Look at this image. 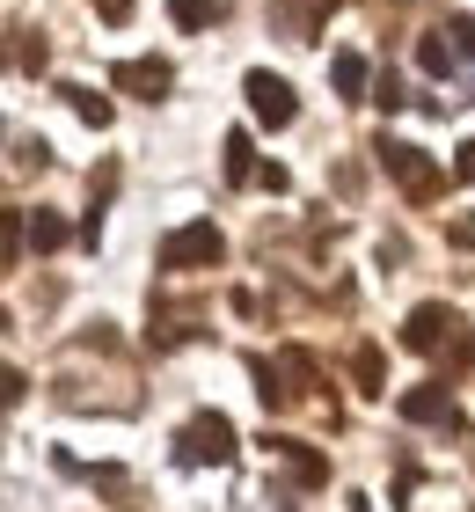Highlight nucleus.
Masks as SVG:
<instances>
[{
    "label": "nucleus",
    "mask_w": 475,
    "mask_h": 512,
    "mask_svg": "<svg viewBox=\"0 0 475 512\" xmlns=\"http://www.w3.org/2000/svg\"><path fill=\"white\" fill-rule=\"evenodd\" d=\"M22 388H30V381H22V374H15V366H0V417H8V410L22 403Z\"/></svg>",
    "instance_id": "obj_22"
},
{
    "label": "nucleus",
    "mask_w": 475,
    "mask_h": 512,
    "mask_svg": "<svg viewBox=\"0 0 475 512\" xmlns=\"http://www.w3.org/2000/svg\"><path fill=\"white\" fill-rule=\"evenodd\" d=\"M337 15V0H278V30L293 44H315V30Z\"/></svg>",
    "instance_id": "obj_8"
},
{
    "label": "nucleus",
    "mask_w": 475,
    "mask_h": 512,
    "mask_svg": "<svg viewBox=\"0 0 475 512\" xmlns=\"http://www.w3.org/2000/svg\"><path fill=\"white\" fill-rule=\"evenodd\" d=\"M132 8H139V0H95V15H103V22H125Z\"/></svg>",
    "instance_id": "obj_24"
},
{
    "label": "nucleus",
    "mask_w": 475,
    "mask_h": 512,
    "mask_svg": "<svg viewBox=\"0 0 475 512\" xmlns=\"http://www.w3.org/2000/svg\"><path fill=\"white\" fill-rule=\"evenodd\" d=\"M454 176H461V183H475V139L461 147V161H454Z\"/></svg>",
    "instance_id": "obj_25"
},
{
    "label": "nucleus",
    "mask_w": 475,
    "mask_h": 512,
    "mask_svg": "<svg viewBox=\"0 0 475 512\" xmlns=\"http://www.w3.org/2000/svg\"><path fill=\"white\" fill-rule=\"evenodd\" d=\"M110 88H125V96H139V103H161L176 88V66L169 59H117L110 66Z\"/></svg>",
    "instance_id": "obj_6"
},
{
    "label": "nucleus",
    "mask_w": 475,
    "mask_h": 512,
    "mask_svg": "<svg viewBox=\"0 0 475 512\" xmlns=\"http://www.w3.org/2000/svg\"><path fill=\"white\" fill-rule=\"evenodd\" d=\"M249 374H256V395H264V410H293L278 395V374H271V359H249Z\"/></svg>",
    "instance_id": "obj_20"
},
{
    "label": "nucleus",
    "mask_w": 475,
    "mask_h": 512,
    "mask_svg": "<svg viewBox=\"0 0 475 512\" xmlns=\"http://www.w3.org/2000/svg\"><path fill=\"white\" fill-rule=\"evenodd\" d=\"M373 154H380V169L402 183V198H410V205H432V198L446 191V169H439L424 147H410V139H380Z\"/></svg>",
    "instance_id": "obj_1"
},
{
    "label": "nucleus",
    "mask_w": 475,
    "mask_h": 512,
    "mask_svg": "<svg viewBox=\"0 0 475 512\" xmlns=\"http://www.w3.org/2000/svg\"><path fill=\"white\" fill-rule=\"evenodd\" d=\"M22 256V213H0V271H15Z\"/></svg>",
    "instance_id": "obj_19"
},
{
    "label": "nucleus",
    "mask_w": 475,
    "mask_h": 512,
    "mask_svg": "<svg viewBox=\"0 0 475 512\" xmlns=\"http://www.w3.org/2000/svg\"><path fill=\"white\" fill-rule=\"evenodd\" d=\"M264 447H271V461H285V476H293V483H307V491L329 483V461L315 447H300V439H264Z\"/></svg>",
    "instance_id": "obj_9"
},
{
    "label": "nucleus",
    "mask_w": 475,
    "mask_h": 512,
    "mask_svg": "<svg viewBox=\"0 0 475 512\" xmlns=\"http://www.w3.org/2000/svg\"><path fill=\"white\" fill-rule=\"evenodd\" d=\"M22 249H37V256L66 249V220L59 213H30V220H22Z\"/></svg>",
    "instance_id": "obj_13"
},
{
    "label": "nucleus",
    "mask_w": 475,
    "mask_h": 512,
    "mask_svg": "<svg viewBox=\"0 0 475 512\" xmlns=\"http://www.w3.org/2000/svg\"><path fill=\"white\" fill-rule=\"evenodd\" d=\"M234 447H242V439H234V417H220V410H198L176 432V454L190 461V469H227Z\"/></svg>",
    "instance_id": "obj_2"
},
{
    "label": "nucleus",
    "mask_w": 475,
    "mask_h": 512,
    "mask_svg": "<svg viewBox=\"0 0 475 512\" xmlns=\"http://www.w3.org/2000/svg\"><path fill=\"white\" fill-rule=\"evenodd\" d=\"M439 37L454 44V59H468V52H475V22H468V15H446V30H439Z\"/></svg>",
    "instance_id": "obj_21"
},
{
    "label": "nucleus",
    "mask_w": 475,
    "mask_h": 512,
    "mask_svg": "<svg viewBox=\"0 0 475 512\" xmlns=\"http://www.w3.org/2000/svg\"><path fill=\"white\" fill-rule=\"evenodd\" d=\"M329 81H337V96H344V103H366V81H373V74H366V59H359V52H337V59H329Z\"/></svg>",
    "instance_id": "obj_12"
},
{
    "label": "nucleus",
    "mask_w": 475,
    "mask_h": 512,
    "mask_svg": "<svg viewBox=\"0 0 475 512\" xmlns=\"http://www.w3.org/2000/svg\"><path fill=\"white\" fill-rule=\"evenodd\" d=\"M417 66H424V74H454L461 59H454V44H446V37H424L417 44Z\"/></svg>",
    "instance_id": "obj_18"
},
{
    "label": "nucleus",
    "mask_w": 475,
    "mask_h": 512,
    "mask_svg": "<svg viewBox=\"0 0 475 512\" xmlns=\"http://www.w3.org/2000/svg\"><path fill=\"white\" fill-rule=\"evenodd\" d=\"M227 256V235L212 220H190V227H176L169 242H161V271H212Z\"/></svg>",
    "instance_id": "obj_3"
},
{
    "label": "nucleus",
    "mask_w": 475,
    "mask_h": 512,
    "mask_svg": "<svg viewBox=\"0 0 475 512\" xmlns=\"http://www.w3.org/2000/svg\"><path fill=\"white\" fill-rule=\"evenodd\" d=\"M271 374H278V395H285V403H300V395L315 388V359H307L300 344H285V352L271 359Z\"/></svg>",
    "instance_id": "obj_10"
},
{
    "label": "nucleus",
    "mask_w": 475,
    "mask_h": 512,
    "mask_svg": "<svg viewBox=\"0 0 475 512\" xmlns=\"http://www.w3.org/2000/svg\"><path fill=\"white\" fill-rule=\"evenodd\" d=\"M169 15H176V30H205V22L227 15V0H169Z\"/></svg>",
    "instance_id": "obj_15"
},
{
    "label": "nucleus",
    "mask_w": 475,
    "mask_h": 512,
    "mask_svg": "<svg viewBox=\"0 0 475 512\" xmlns=\"http://www.w3.org/2000/svg\"><path fill=\"white\" fill-rule=\"evenodd\" d=\"M454 337H461V315L446 308V300H417V308L402 315V344H410V352H446Z\"/></svg>",
    "instance_id": "obj_5"
},
{
    "label": "nucleus",
    "mask_w": 475,
    "mask_h": 512,
    "mask_svg": "<svg viewBox=\"0 0 475 512\" xmlns=\"http://www.w3.org/2000/svg\"><path fill=\"white\" fill-rule=\"evenodd\" d=\"M402 417H410V425L461 432V410H454V388H446V381H417V388H402Z\"/></svg>",
    "instance_id": "obj_7"
},
{
    "label": "nucleus",
    "mask_w": 475,
    "mask_h": 512,
    "mask_svg": "<svg viewBox=\"0 0 475 512\" xmlns=\"http://www.w3.org/2000/svg\"><path fill=\"white\" fill-rule=\"evenodd\" d=\"M351 381H359L366 395H388V374H380V352H373V344H359V352H351Z\"/></svg>",
    "instance_id": "obj_17"
},
{
    "label": "nucleus",
    "mask_w": 475,
    "mask_h": 512,
    "mask_svg": "<svg viewBox=\"0 0 475 512\" xmlns=\"http://www.w3.org/2000/svg\"><path fill=\"white\" fill-rule=\"evenodd\" d=\"M366 103H380V110H402V81H395V74H380Z\"/></svg>",
    "instance_id": "obj_23"
},
{
    "label": "nucleus",
    "mask_w": 475,
    "mask_h": 512,
    "mask_svg": "<svg viewBox=\"0 0 475 512\" xmlns=\"http://www.w3.org/2000/svg\"><path fill=\"white\" fill-rule=\"evenodd\" d=\"M59 96L74 103V118H81V125H95V132H103V125L117 118V110H110V96H95V88H59Z\"/></svg>",
    "instance_id": "obj_14"
},
{
    "label": "nucleus",
    "mask_w": 475,
    "mask_h": 512,
    "mask_svg": "<svg viewBox=\"0 0 475 512\" xmlns=\"http://www.w3.org/2000/svg\"><path fill=\"white\" fill-rule=\"evenodd\" d=\"M351 512H373V505H366V498H351Z\"/></svg>",
    "instance_id": "obj_26"
},
{
    "label": "nucleus",
    "mask_w": 475,
    "mask_h": 512,
    "mask_svg": "<svg viewBox=\"0 0 475 512\" xmlns=\"http://www.w3.org/2000/svg\"><path fill=\"white\" fill-rule=\"evenodd\" d=\"M220 154H227V183H249V176H256V147H249V132H227V147H220Z\"/></svg>",
    "instance_id": "obj_16"
},
{
    "label": "nucleus",
    "mask_w": 475,
    "mask_h": 512,
    "mask_svg": "<svg viewBox=\"0 0 475 512\" xmlns=\"http://www.w3.org/2000/svg\"><path fill=\"white\" fill-rule=\"evenodd\" d=\"M242 96H249V110H256V125H271V132H285V125L300 118L293 81H278L271 66H249V74H242Z\"/></svg>",
    "instance_id": "obj_4"
},
{
    "label": "nucleus",
    "mask_w": 475,
    "mask_h": 512,
    "mask_svg": "<svg viewBox=\"0 0 475 512\" xmlns=\"http://www.w3.org/2000/svg\"><path fill=\"white\" fill-rule=\"evenodd\" d=\"M0 59H8L15 74H44V37H30V30L15 22V30L0 37Z\"/></svg>",
    "instance_id": "obj_11"
}]
</instances>
